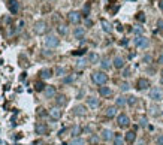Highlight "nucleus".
I'll return each mask as SVG.
<instances>
[{"mask_svg":"<svg viewBox=\"0 0 163 145\" xmlns=\"http://www.w3.org/2000/svg\"><path fill=\"white\" fill-rule=\"evenodd\" d=\"M87 103H89V106H90V108H93V109H96V108L99 106V100H97L96 97H93V96L87 97Z\"/></svg>","mask_w":163,"mask_h":145,"instance_id":"nucleus-14","label":"nucleus"},{"mask_svg":"<svg viewBox=\"0 0 163 145\" xmlns=\"http://www.w3.org/2000/svg\"><path fill=\"white\" fill-rule=\"evenodd\" d=\"M85 25H93V21L87 18V20H85Z\"/></svg>","mask_w":163,"mask_h":145,"instance_id":"nucleus-48","label":"nucleus"},{"mask_svg":"<svg viewBox=\"0 0 163 145\" xmlns=\"http://www.w3.org/2000/svg\"><path fill=\"white\" fill-rule=\"evenodd\" d=\"M70 145H85V141L82 139V138H73L72 141H70Z\"/></svg>","mask_w":163,"mask_h":145,"instance_id":"nucleus-26","label":"nucleus"},{"mask_svg":"<svg viewBox=\"0 0 163 145\" xmlns=\"http://www.w3.org/2000/svg\"><path fill=\"white\" fill-rule=\"evenodd\" d=\"M162 97H163V93H162V90H160V88L154 87V88L150 90V99H153V100L159 102V100H162Z\"/></svg>","mask_w":163,"mask_h":145,"instance_id":"nucleus-3","label":"nucleus"},{"mask_svg":"<svg viewBox=\"0 0 163 145\" xmlns=\"http://www.w3.org/2000/svg\"><path fill=\"white\" fill-rule=\"evenodd\" d=\"M89 14H90V5H85V6H84V15L87 17Z\"/></svg>","mask_w":163,"mask_h":145,"instance_id":"nucleus-42","label":"nucleus"},{"mask_svg":"<svg viewBox=\"0 0 163 145\" xmlns=\"http://www.w3.org/2000/svg\"><path fill=\"white\" fill-rule=\"evenodd\" d=\"M100 24H102V27H103V30H105L106 33H111V32H112V25H111L106 20H100Z\"/></svg>","mask_w":163,"mask_h":145,"instance_id":"nucleus-22","label":"nucleus"},{"mask_svg":"<svg viewBox=\"0 0 163 145\" xmlns=\"http://www.w3.org/2000/svg\"><path fill=\"white\" fill-rule=\"evenodd\" d=\"M115 105H117V106H124V105H127V97H123V96L117 97Z\"/></svg>","mask_w":163,"mask_h":145,"instance_id":"nucleus-24","label":"nucleus"},{"mask_svg":"<svg viewBox=\"0 0 163 145\" xmlns=\"http://www.w3.org/2000/svg\"><path fill=\"white\" fill-rule=\"evenodd\" d=\"M136 20L141 21V23H144L145 21V14H144V12H138V14H136Z\"/></svg>","mask_w":163,"mask_h":145,"instance_id":"nucleus-32","label":"nucleus"},{"mask_svg":"<svg viewBox=\"0 0 163 145\" xmlns=\"http://www.w3.org/2000/svg\"><path fill=\"white\" fill-rule=\"evenodd\" d=\"M57 30H58L60 34H67V27H66L65 24H60L58 27H57Z\"/></svg>","mask_w":163,"mask_h":145,"instance_id":"nucleus-30","label":"nucleus"},{"mask_svg":"<svg viewBox=\"0 0 163 145\" xmlns=\"http://www.w3.org/2000/svg\"><path fill=\"white\" fill-rule=\"evenodd\" d=\"M114 136H115V133H112V130H109V129H103L102 130V139L103 141H111Z\"/></svg>","mask_w":163,"mask_h":145,"instance_id":"nucleus-11","label":"nucleus"},{"mask_svg":"<svg viewBox=\"0 0 163 145\" xmlns=\"http://www.w3.org/2000/svg\"><path fill=\"white\" fill-rule=\"evenodd\" d=\"M144 61L145 63H150V61H151V56H145L144 57Z\"/></svg>","mask_w":163,"mask_h":145,"instance_id":"nucleus-47","label":"nucleus"},{"mask_svg":"<svg viewBox=\"0 0 163 145\" xmlns=\"http://www.w3.org/2000/svg\"><path fill=\"white\" fill-rule=\"evenodd\" d=\"M100 66H102V69H109L111 68V61H109V58H102L100 60Z\"/></svg>","mask_w":163,"mask_h":145,"instance_id":"nucleus-25","label":"nucleus"},{"mask_svg":"<svg viewBox=\"0 0 163 145\" xmlns=\"http://www.w3.org/2000/svg\"><path fill=\"white\" fill-rule=\"evenodd\" d=\"M91 80H93L94 84H97V85L102 87V85H105L106 81H108V75H106L105 72H93Z\"/></svg>","mask_w":163,"mask_h":145,"instance_id":"nucleus-1","label":"nucleus"},{"mask_svg":"<svg viewBox=\"0 0 163 145\" xmlns=\"http://www.w3.org/2000/svg\"><path fill=\"white\" fill-rule=\"evenodd\" d=\"M34 90H36V91H45V84H44L42 81L36 82V84H34Z\"/></svg>","mask_w":163,"mask_h":145,"instance_id":"nucleus-28","label":"nucleus"},{"mask_svg":"<svg viewBox=\"0 0 163 145\" xmlns=\"http://www.w3.org/2000/svg\"><path fill=\"white\" fill-rule=\"evenodd\" d=\"M67 18H69V21L72 24H78L81 21V14H79V12H77V11H70L69 15H67Z\"/></svg>","mask_w":163,"mask_h":145,"instance_id":"nucleus-7","label":"nucleus"},{"mask_svg":"<svg viewBox=\"0 0 163 145\" xmlns=\"http://www.w3.org/2000/svg\"><path fill=\"white\" fill-rule=\"evenodd\" d=\"M73 80H75L73 76H67V78H65V80H63V82H65V84H69V82H72Z\"/></svg>","mask_w":163,"mask_h":145,"instance_id":"nucleus-43","label":"nucleus"},{"mask_svg":"<svg viewBox=\"0 0 163 145\" xmlns=\"http://www.w3.org/2000/svg\"><path fill=\"white\" fill-rule=\"evenodd\" d=\"M85 64H87V60H85V58H81V60H78V68H84Z\"/></svg>","mask_w":163,"mask_h":145,"instance_id":"nucleus-38","label":"nucleus"},{"mask_svg":"<svg viewBox=\"0 0 163 145\" xmlns=\"http://www.w3.org/2000/svg\"><path fill=\"white\" fill-rule=\"evenodd\" d=\"M120 88H121V90H123V91H127V90H129V88H130V85H129V84H127V82H123V84H121V85H120Z\"/></svg>","mask_w":163,"mask_h":145,"instance_id":"nucleus-37","label":"nucleus"},{"mask_svg":"<svg viewBox=\"0 0 163 145\" xmlns=\"http://www.w3.org/2000/svg\"><path fill=\"white\" fill-rule=\"evenodd\" d=\"M160 84L163 85V78H160Z\"/></svg>","mask_w":163,"mask_h":145,"instance_id":"nucleus-50","label":"nucleus"},{"mask_svg":"<svg viewBox=\"0 0 163 145\" xmlns=\"http://www.w3.org/2000/svg\"><path fill=\"white\" fill-rule=\"evenodd\" d=\"M72 54H73V56H82V54H85V49H78V51H73Z\"/></svg>","mask_w":163,"mask_h":145,"instance_id":"nucleus-39","label":"nucleus"},{"mask_svg":"<svg viewBox=\"0 0 163 145\" xmlns=\"http://www.w3.org/2000/svg\"><path fill=\"white\" fill-rule=\"evenodd\" d=\"M45 96L46 97H54L56 96V87H53V85L46 87L45 88Z\"/></svg>","mask_w":163,"mask_h":145,"instance_id":"nucleus-21","label":"nucleus"},{"mask_svg":"<svg viewBox=\"0 0 163 145\" xmlns=\"http://www.w3.org/2000/svg\"><path fill=\"white\" fill-rule=\"evenodd\" d=\"M139 123H141V126L142 127H145V126H148V120L145 117H141V120H139Z\"/></svg>","mask_w":163,"mask_h":145,"instance_id":"nucleus-36","label":"nucleus"},{"mask_svg":"<svg viewBox=\"0 0 163 145\" xmlns=\"http://www.w3.org/2000/svg\"><path fill=\"white\" fill-rule=\"evenodd\" d=\"M117 123H118L120 127H127L130 124V120H129V117L126 114H120L118 118H117Z\"/></svg>","mask_w":163,"mask_h":145,"instance_id":"nucleus-6","label":"nucleus"},{"mask_svg":"<svg viewBox=\"0 0 163 145\" xmlns=\"http://www.w3.org/2000/svg\"><path fill=\"white\" fill-rule=\"evenodd\" d=\"M46 32V23L45 21H37L34 24V33L37 34H44Z\"/></svg>","mask_w":163,"mask_h":145,"instance_id":"nucleus-5","label":"nucleus"},{"mask_svg":"<svg viewBox=\"0 0 163 145\" xmlns=\"http://www.w3.org/2000/svg\"><path fill=\"white\" fill-rule=\"evenodd\" d=\"M135 103H136V97H135V96H129V97H127V105L133 106Z\"/></svg>","mask_w":163,"mask_h":145,"instance_id":"nucleus-34","label":"nucleus"},{"mask_svg":"<svg viewBox=\"0 0 163 145\" xmlns=\"http://www.w3.org/2000/svg\"><path fill=\"white\" fill-rule=\"evenodd\" d=\"M133 33H135L136 36H142L144 29H142V27H135V29H133Z\"/></svg>","mask_w":163,"mask_h":145,"instance_id":"nucleus-33","label":"nucleus"},{"mask_svg":"<svg viewBox=\"0 0 163 145\" xmlns=\"http://www.w3.org/2000/svg\"><path fill=\"white\" fill-rule=\"evenodd\" d=\"M106 117H109V118H112V117H115L117 115V108L115 106H109V108H106Z\"/></svg>","mask_w":163,"mask_h":145,"instance_id":"nucleus-23","label":"nucleus"},{"mask_svg":"<svg viewBox=\"0 0 163 145\" xmlns=\"http://www.w3.org/2000/svg\"><path fill=\"white\" fill-rule=\"evenodd\" d=\"M150 87V81L148 80H145V78H139L138 80V82H136V88L138 90H147Z\"/></svg>","mask_w":163,"mask_h":145,"instance_id":"nucleus-10","label":"nucleus"},{"mask_svg":"<svg viewBox=\"0 0 163 145\" xmlns=\"http://www.w3.org/2000/svg\"><path fill=\"white\" fill-rule=\"evenodd\" d=\"M34 132H36V135H46L48 127H46V124H44V123H36Z\"/></svg>","mask_w":163,"mask_h":145,"instance_id":"nucleus-9","label":"nucleus"},{"mask_svg":"<svg viewBox=\"0 0 163 145\" xmlns=\"http://www.w3.org/2000/svg\"><path fill=\"white\" fill-rule=\"evenodd\" d=\"M79 133H81V127H79V126L72 127V136H73V138H78Z\"/></svg>","mask_w":163,"mask_h":145,"instance_id":"nucleus-29","label":"nucleus"},{"mask_svg":"<svg viewBox=\"0 0 163 145\" xmlns=\"http://www.w3.org/2000/svg\"><path fill=\"white\" fill-rule=\"evenodd\" d=\"M8 8L11 11V14H18L20 12V3H18V0H8Z\"/></svg>","mask_w":163,"mask_h":145,"instance_id":"nucleus-4","label":"nucleus"},{"mask_svg":"<svg viewBox=\"0 0 163 145\" xmlns=\"http://www.w3.org/2000/svg\"><path fill=\"white\" fill-rule=\"evenodd\" d=\"M157 144H159V145H163V135H160V136L157 138Z\"/></svg>","mask_w":163,"mask_h":145,"instance_id":"nucleus-45","label":"nucleus"},{"mask_svg":"<svg viewBox=\"0 0 163 145\" xmlns=\"http://www.w3.org/2000/svg\"><path fill=\"white\" fill-rule=\"evenodd\" d=\"M56 103H57V106H65V105L67 103V99H66V96H65V94H60V96H57V99H56Z\"/></svg>","mask_w":163,"mask_h":145,"instance_id":"nucleus-18","label":"nucleus"},{"mask_svg":"<svg viewBox=\"0 0 163 145\" xmlns=\"http://www.w3.org/2000/svg\"><path fill=\"white\" fill-rule=\"evenodd\" d=\"M135 45H136L138 48H147V46H148V39L144 37V36H136Z\"/></svg>","mask_w":163,"mask_h":145,"instance_id":"nucleus-8","label":"nucleus"},{"mask_svg":"<svg viewBox=\"0 0 163 145\" xmlns=\"http://www.w3.org/2000/svg\"><path fill=\"white\" fill-rule=\"evenodd\" d=\"M39 75H41L42 80H48V78L53 76V70H51V69H42V70L39 72Z\"/></svg>","mask_w":163,"mask_h":145,"instance_id":"nucleus-15","label":"nucleus"},{"mask_svg":"<svg viewBox=\"0 0 163 145\" xmlns=\"http://www.w3.org/2000/svg\"><path fill=\"white\" fill-rule=\"evenodd\" d=\"M90 142H91V145H96V144L99 142V136H96V135L90 136Z\"/></svg>","mask_w":163,"mask_h":145,"instance_id":"nucleus-35","label":"nucleus"},{"mask_svg":"<svg viewBox=\"0 0 163 145\" xmlns=\"http://www.w3.org/2000/svg\"><path fill=\"white\" fill-rule=\"evenodd\" d=\"M49 117H51L53 120H60V118H61V111H60L58 108L49 109Z\"/></svg>","mask_w":163,"mask_h":145,"instance_id":"nucleus-13","label":"nucleus"},{"mask_svg":"<svg viewBox=\"0 0 163 145\" xmlns=\"http://www.w3.org/2000/svg\"><path fill=\"white\" fill-rule=\"evenodd\" d=\"M66 130H67V129H61V130H60V132H58V136H60V138H61V136H63V135H65V133H66Z\"/></svg>","mask_w":163,"mask_h":145,"instance_id":"nucleus-46","label":"nucleus"},{"mask_svg":"<svg viewBox=\"0 0 163 145\" xmlns=\"http://www.w3.org/2000/svg\"><path fill=\"white\" fill-rule=\"evenodd\" d=\"M89 61L90 63H97L99 61V56L96 54V52H90V54H89Z\"/></svg>","mask_w":163,"mask_h":145,"instance_id":"nucleus-27","label":"nucleus"},{"mask_svg":"<svg viewBox=\"0 0 163 145\" xmlns=\"http://www.w3.org/2000/svg\"><path fill=\"white\" fill-rule=\"evenodd\" d=\"M114 145H123V138H121V135H115L114 136Z\"/></svg>","mask_w":163,"mask_h":145,"instance_id":"nucleus-31","label":"nucleus"},{"mask_svg":"<svg viewBox=\"0 0 163 145\" xmlns=\"http://www.w3.org/2000/svg\"><path fill=\"white\" fill-rule=\"evenodd\" d=\"M84 34H85V30L82 27H77V29H75V32H73V36L77 37V39H82Z\"/></svg>","mask_w":163,"mask_h":145,"instance_id":"nucleus-20","label":"nucleus"},{"mask_svg":"<svg viewBox=\"0 0 163 145\" xmlns=\"http://www.w3.org/2000/svg\"><path fill=\"white\" fill-rule=\"evenodd\" d=\"M56 73H57L58 76L65 75V69H63V68H57V69H56Z\"/></svg>","mask_w":163,"mask_h":145,"instance_id":"nucleus-40","label":"nucleus"},{"mask_svg":"<svg viewBox=\"0 0 163 145\" xmlns=\"http://www.w3.org/2000/svg\"><path fill=\"white\" fill-rule=\"evenodd\" d=\"M135 139H136V133H135V130L127 132V133H126V142H127V144H133V142H135Z\"/></svg>","mask_w":163,"mask_h":145,"instance_id":"nucleus-16","label":"nucleus"},{"mask_svg":"<svg viewBox=\"0 0 163 145\" xmlns=\"http://www.w3.org/2000/svg\"><path fill=\"white\" fill-rule=\"evenodd\" d=\"M114 68H117V69H123V68H124V58H121V57H115V58H114Z\"/></svg>","mask_w":163,"mask_h":145,"instance_id":"nucleus-19","label":"nucleus"},{"mask_svg":"<svg viewBox=\"0 0 163 145\" xmlns=\"http://www.w3.org/2000/svg\"><path fill=\"white\" fill-rule=\"evenodd\" d=\"M73 114H75V115H79V117L85 115V106H82V105L75 106V108H73Z\"/></svg>","mask_w":163,"mask_h":145,"instance_id":"nucleus-17","label":"nucleus"},{"mask_svg":"<svg viewBox=\"0 0 163 145\" xmlns=\"http://www.w3.org/2000/svg\"><path fill=\"white\" fill-rule=\"evenodd\" d=\"M157 29L163 32V20H157Z\"/></svg>","mask_w":163,"mask_h":145,"instance_id":"nucleus-41","label":"nucleus"},{"mask_svg":"<svg viewBox=\"0 0 163 145\" xmlns=\"http://www.w3.org/2000/svg\"><path fill=\"white\" fill-rule=\"evenodd\" d=\"M160 75H162V78H163V69H162V73H160Z\"/></svg>","mask_w":163,"mask_h":145,"instance_id":"nucleus-51","label":"nucleus"},{"mask_svg":"<svg viewBox=\"0 0 163 145\" xmlns=\"http://www.w3.org/2000/svg\"><path fill=\"white\" fill-rule=\"evenodd\" d=\"M159 6H160V9L163 11V0H160V3H159Z\"/></svg>","mask_w":163,"mask_h":145,"instance_id":"nucleus-49","label":"nucleus"},{"mask_svg":"<svg viewBox=\"0 0 163 145\" xmlns=\"http://www.w3.org/2000/svg\"><path fill=\"white\" fill-rule=\"evenodd\" d=\"M58 44H60L58 37L54 36V34H49V36L45 39V45H46L48 48H56V46H58Z\"/></svg>","mask_w":163,"mask_h":145,"instance_id":"nucleus-2","label":"nucleus"},{"mask_svg":"<svg viewBox=\"0 0 163 145\" xmlns=\"http://www.w3.org/2000/svg\"><path fill=\"white\" fill-rule=\"evenodd\" d=\"M99 94H100V96H103V97H108V96L112 94V90H111L109 87L102 85V87H99Z\"/></svg>","mask_w":163,"mask_h":145,"instance_id":"nucleus-12","label":"nucleus"},{"mask_svg":"<svg viewBox=\"0 0 163 145\" xmlns=\"http://www.w3.org/2000/svg\"><path fill=\"white\" fill-rule=\"evenodd\" d=\"M129 75H130V70H129V69H124V72H123V76H124V78H127Z\"/></svg>","mask_w":163,"mask_h":145,"instance_id":"nucleus-44","label":"nucleus"}]
</instances>
